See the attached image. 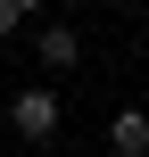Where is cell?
<instances>
[{"label":"cell","instance_id":"277c9868","mask_svg":"<svg viewBox=\"0 0 149 157\" xmlns=\"http://www.w3.org/2000/svg\"><path fill=\"white\" fill-rule=\"evenodd\" d=\"M33 8H41V0H0V41H8V33H17V25L33 17Z\"/></svg>","mask_w":149,"mask_h":157},{"label":"cell","instance_id":"6da1fadb","mask_svg":"<svg viewBox=\"0 0 149 157\" xmlns=\"http://www.w3.org/2000/svg\"><path fill=\"white\" fill-rule=\"evenodd\" d=\"M58 124H66V108H58L50 83H25V91L8 99V132H17V141H58Z\"/></svg>","mask_w":149,"mask_h":157},{"label":"cell","instance_id":"3957f363","mask_svg":"<svg viewBox=\"0 0 149 157\" xmlns=\"http://www.w3.org/2000/svg\"><path fill=\"white\" fill-rule=\"evenodd\" d=\"M108 157H149V108H116L108 116Z\"/></svg>","mask_w":149,"mask_h":157},{"label":"cell","instance_id":"7a4b0ae2","mask_svg":"<svg viewBox=\"0 0 149 157\" xmlns=\"http://www.w3.org/2000/svg\"><path fill=\"white\" fill-rule=\"evenodd\" d=\"M33 58H41V66H75V58H83V33H75L66 17H50V25H33Z\"/></svg>","mask_w":149,"mask_h":157},{"label":"cell","instance_id":"5b68a950","mask_svg":"<svg viewBox=\"0 0 149 157\" xmlns=\"http://www.w3.org/2000/svg\"><path fill=\"white\" fill-rule=\"evenodd\" d=\"M108 8H133V0H108Z\"/></svg>","mask_w":149,"mask_h":157}]
</instances>
